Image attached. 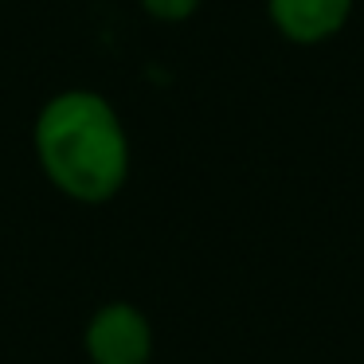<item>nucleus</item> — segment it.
I'll return each mask as SVG.
<instances>
[{"label": "nucleus", "mask_w": 364, "mask_h": 364, "mask_svg": "<svg viewBox=\"0 0 364 364\" xmlns=\"http://www.w3.org/2000/svg\"><path fill=\"white\" fill-rule=\"evenodd\" d=\"M32 149L51 188L75 204H110L129 181L126 122L98 90L51 95L32 122Z\"/></svg>", "instance_id": "obj_1"}, {"label": "nucleus", "mask_w": 364, "mask_h": 364, "mask_svg": "<svg viewBox=\"0 0 364 364\" xmlns=\"http://www.w3.org/2000/svg\"><path fill=\"white\" fill-rule=\"evenodd\" d=\"M82 353L90 364H149L153 321L134 301H106L82 329Z\"/></svg>", "instance_id": "obj_2"}, {"label": "nucleus", "mask_w": 364, "mask_h": 364, "mask_svg": "<svg viewBox=\"0 0 364 364\" xmlns=\"http://www.w3.org/2000/svg\"><path fill=\"white\" fill-rule=\"evenodd\" d=\"M356 0H267V20L294 48H321L353 20Z\"/></svg>", "instance_id": "obj_3"}, {"label": "nucleus", "mask_w": 364, "mask_h": 364, "mask_svg": "<svg viewBox=\"0 0 364 364\" xmlns=\"http://www.w3.org/2000/svg\"><path fill=\"white\" fill-rule=\"evenodd\" d=\"M137 4H141V12L149 20H157V24H184V20H192L200 12L204 0H137Z\"/></svg>", "instance_id": "obj_4"}]
</instances>
